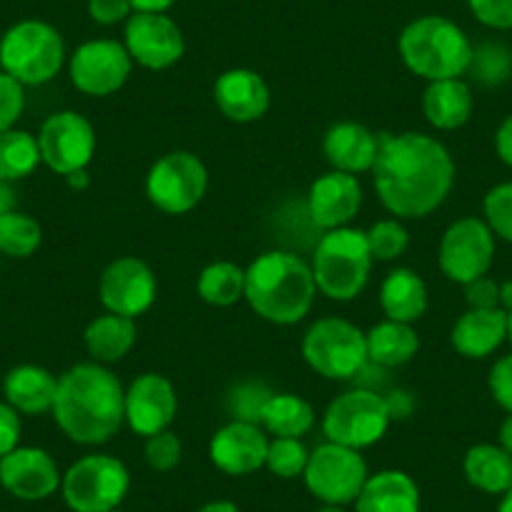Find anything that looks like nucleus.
I'll list each match as a JSON object with an SVG mask.
<instances>
[{"mask_svg": "<svg viewBox=\"0 0 512 512\" xmlns=\"http://www.w3.org/2000/svg\"><path fill=\"white\" fill-rule=\"evenodd\" d=\"M372 176L379 201L392 216L425 219L450 196L455 161L435 136L420 131L379 134Z\"/></svg>", "mask_w": 512, "mask_h": 512, "instance_id": "nucleus-1", "label": "nucleus"}, {"mask_svg": "<svg viewBox=\"0 0 512 512\" xmlns=\"http://www.w3.org/2000/svg\"><path fill=\"white\" fill-rule=\"evenodd\" d=\"M126 390L98 362H83L58 377L53 417L68 440L78 445H103L126 422Z\"/></svg>", "mask_w": 512, "mask_h": 512, "instance_id": "nucleus-2", "label": "nucleus"}, {"mask_svg": "<svg viewBox=\"0 0 512 512\" xmlns=\"http://www.w3.org/2000/svg\"><path fill=\"white\" fill-rule=\"evenodd\" d=\"M314 297L312 267L294 251H264L246 269L244 299L264 322L277 327L302 322L312 312Z\"/></svg>", "mask_w": 512, "mask_h": 512, "instance_id": "nucleus-3", "label": "nucleus"}, {"mask_svg": "<svg viewBox=\"0 0 512 512\" xmlns=\"http://www.w3.org/2000/svg\"><path fill=\"white\" fill-rule=\"evenodd\" d=\"M397 48L402 63L430 83L465 76L475 51L465 31L442 16H422L407 23Z\"/></svg>", "mask_w": 512, "mask_h": 512, "instance_id": "nucleus-4", "label": "nucleus"}, {"mask_svg": "<svg viewBox=\"0 0 512 512\" xmlns=\"http://www.w3.org/2000/svg\"><path fill=\"white\" fill-rule=\"evenodd\" d=\"M372 264L367 234L362 229L342 226V229L324 231L309 267L317 292L332 302H352L367 287Z\"/></svg>", "mask_w": 512, "mask_h": 512, "instance_id": "nucleus-5", "label": "nucleus"}, {"mask_svg": "<svg viewBox=\"0 0 512 512\" xmlns=\"http://www.w3.org/2000/svg\"><path fill=\"white\" fill-rule=\"evenodd\" d=\"M66 63L63 36L46 21H21L0 38V68L23 86H43Z\"/></svg>", "mask_w": 512, "mask_h": 512, "instance_id": "nucleus-6", "label": "nucleus"}, {"mask_svg": "<svg viewBox=\"0 0 512 512\" xmlns=\"http://www.w3.org/2000/svg\"><path fill=\"white\" fill-rule=\"evenodd\" d=\"M302 357L319 377L352 379L369 362L367 334L342 317H322L304 334Z\"/></svg>", "mask_w": 512, "mask_h": 512, "instance_id": "nucleus-7", "label": "nucleus"}, {"mask_svg": "<svg viewBox=\"0 0 512 512\" xmlns=\"http://www.w3.org/2000/svg\"><path fill=\"white\" fill-rule=\"evenodd\" d=\"M390 422L392 417L384 397L367 387H357L329 402L322 417V432L327 442L362 452L364 447L382 440Z\"/></svg>", "mask_w": 512, "mask_h": 512, "instance_id": "nucleus-8", "label": "nucleus"}, {"mask_svg": "<svg viewBox=\"0 0 512 512\" xmlns=\"http://www.w3.org/2000/svg\"><path fill=\"white\" fill-rule=\"evenodd\" d=\"M131 487L126 465L113 455H86L68 467L61 492L73 512L118 510Z\"/></svg>", "mask_w": 512, "mask_h": 512, "instance_id": "nucleus-9", "label": "nucleus"}, {"mask_svg": "<svg viewBox=\"0 0 512 512\" xmlns=\"http://www.w3.org/2000/svg\"><path fill=\"white\" fill-rule=\"evenodd\" d=\"M209 189V171L191 151H171L151 166L146 176V196L164 214H189L201 204Z\"/></svg>", "mask_w": 512, "mask_h": 512, "instance_id": "nucleus-10", "label": "nucleus"}, {"mask_svg": "<svg viewBox=\"0 0 512 512\" xmlns=\"http://www.w3.org/2000/svg\"><path fill=\"white\" fill-rule=\"evenodd\" d=\"M304 485L322 505H349L359 497L369 470L362 452L352 447L324 442L317 450L309 452Z\"/></svg>", "mask_w": 512, "mask_h": 512, "instance_id": "nucleus-11", "label": "nucleus"}, {"mask_svg": "<svg viewBox=\"0 0 512 512\" xmlns=\"http://www.w3.org/2000/svg\"><path fill=\"white\" fill-rule=\"evenodd\" d=\"M495 256V234L485 219L477 216H465L447 226L440 241V262L442 274L455 284H470L472 279L485 277L487 269L492 267Z\"/></svg>", "mask_w": 512, "mask_h": 512, "instance_id": "nucleus-12", "label": "nucleus"}, {"mask_svg": "<svg viewBox=\"0 0 512 512\" xmlns=\"http://www.w3.org/2000/svg\"><path fill=\"white\" fill-rule=\"evenodd\" d=\"M36 139L43 164L61 176L83 171L96 154V131L91 121L76 111H58L48 116Z\"/></svg>", "mask_w": 512, "mask_h": 512, "instance_id": "nucleus-13", "label": "nucleus"}, {"mask_svg": "<svg viewBox=\"0 0 512 512\" xmlns=\"http://www.w3.org/2000/svg\"><path fill=\"white\" fill-rule=\"evenodd\" d=\"M131 71H134V61L128 56L126 46L111 38L81 43L68 61L73 86L93 98L116 93L128 81Z\"/></svg>", "mask_w": 512, "mask_h": 512, "instance_id": "nucleus-14", "label": "nucleus"}, {"mask_svg": "<svg viewBox=\"0 0 512 512\" xmlns=\"http://www.w3.org/2000/svg\"><path fill=\"white\" fill-rule=\"evenodd\" d=\"M156 274L139 256H121L113 259L101 274L98 297L106 312L136 319L149 312L156 302Z\"/></svg>", "mask_w": 512, "mask_h": 512, "instance_id": "nucleus-15", "label": "nucleus"}, {"mask_svg": "<svg viewBox=\"0 0 512 512\" xmlns=\"http://www.w3.org/2000/svg\"><path fill=\"white\" fill-rule=\"evenodd\" d=\"M131 61L149 71H166L184 58L186 43L181 28L166 13H134L123 33Z\"/></svg>", "mask_w": 512, "mask_h": 512, "instance_id": "nucleus-16", "label": "nucleus"}, {"mask_svg": "<svg viewBox=\"0 0 512 512\" xmlns=\"http://www.w3.org/2000/svg\"><path fill=\"white\" fill-rule=\"evenodd\" d=\"M123 407H126V425L136 435L151 437L169 430L179 410V397L174 384L164 374L146 372L131 382Z\"/></svg>", "mask_w": 512, "mask_h": 512, "instance_id": "nucleus-17", "label": "nucleus"}, {"mask_svg": "<svg viewBox=\"0 0 512 512\" xmlns=\"http://www.w3.org/2000/svg\"><path fill=\"white\" fill-rule=\"evenodd\" d=\"M269 437L254 422L231 420L219 427L209 442V460L216 470L231 477H244L262 470L267 462Z\"/></svg>", "mask_w": 512, "mask_h": 512, "instance_id": "nucleus-18", "label": "nucleus"}, {"mask_svg": "<svg viewBox=\"0 0 512 512\" xmlns=\"http://www.w3.org/2000/svg\"><path fill=\"white\" fill-rule=\"evenodd\" d=\"M61 480L56 460L41 447H16L0 460V485L18 500H46L61 487Z\"/></svg>", "mask_w": 512, "mask_h": 512, "instance_id": "nucleus-19", "label": "nucleus"}, {"mask_svg": "<svg viewBox=\"0 0 512 512\" xmlns=\"http://www.w3.org/2000/svg\"><path fill=\"white\" fill-rule=\"evenodd\" d=\"M362 199V186L357 176L332 169L309 186L307 214L312 224L322 231L342 229L352 224L354 216L359 214Z\"/></svg>", "mask_w": 512, "mask_h": 512, "instance_id": "nucleus-20", "label": "nucleus"}, {"mask_svg": "<svg viewBox=\"0 0 512 512\" xmlns=\"http://www.w3.org/2000/svg\"><path fill=\"white\" fill-rule=\"evenodd\" d=\"M214 103L229 121L254 123L267 116L272 91L251 68H229L214 83Z\"/></svg>", "mask_w": 512, "mask_h": 512, "instance_id": "nucleus-21", "label": "nucleus"}, {"mask_svg": "<svg viewBox=\"0 0 512 512\" xmlns=\"http://www.w3.org/2000/svg\"><path fill=\"white\" fill-rule=\"evenodd\" d=\"M322 149L334 171L357 176L372 171L379 154V134L354 121L334 123L324 134Z\"/></svg>", "mask_w": 512, "mask_h": 512, "instance_id": "nucleus-22", "label": "nucleus"}, {"mask_svg": "<svg viewBox=\"0 0 512 512\" xmlns=\"http://www.w3.org/2000/svg\"><path fill=\"white\" fill-rule=\"evenodd\" d=\"M507 339L505 309H467L450 334L452 347L467 359H485Z\"/></svg>", "mask_w": 512, "mask_h": 512, "instance_id": "nucleus-23", "label": "nucleus"}, {"mask_svg": "<svg viewBox=\"0 0 512 512\" xmlns=\"http://www.w3.org/2000/svg\"><path fill=\"white\" fill-rule=\"evenodd\" d=\"M420 487L407 472L382 470L369 475L354 500L357 512H420Z\"/></svg>", "mask_w": 512, "mask_h": 512, "instance_id": "nucleus-24", "label": "nucleus"}, {"mask_svg": "<svg viewBox=\"0 0 512 512\" xmlns=\"http://www.w3.org/2000/svg\"><path fill=\"white\" fill-rule=\"evenodd\" d=\"M58 377L38 364H18L3 379V395L18 415H43L53 410Z\"/></svg>", "mask_w": 512, "mask_h": 512, "instance_id": "nucleus-25", "label": "nucleus"}, {"mask_svg": "<svg viewBox=\"0 0 512 512\" xmlns=\"http://www.w3.org/2000/svg\"><path fill=\"white\" fill-rule=\"evenodd\" d=\"M472 91L462 78L432 81L422 96V111L437 131H455L472 116Z\"/></svg>", "mask_w": 512, "mask_h": 512, "instance_id": "nucleus-26", "label": "nucleus"}, {"mask_svg": "<svg viewBox=\"0 0 512 512\" xmlns=\"http://www.w3.org/2000/svg\"><path fill=\"white\" fill-rule=\"evenodd\" d=\"M379 304L384 317L392 322L415 324L427 312V284L412 269L400 267L390 272L379 289Z\"/></svg>", "mask_w": 512, "mask_h": 512, "instance_id": "nucleus-27", "label": "nucleus"}, {"mask_svg": "<svg viewBox=\"0 0 512 512\" xmlns=\"http://www.w3.org/2000/svg\"><path fill=\"white\" fill-rule=\"evenodd\" d=\"M136 337H139V329H136L134 319L106 312L88 324L83 342H86V349L93 357V362L113 364L121 362L134 349Z\"/></svg>", "mask_w": 512, "mask_h": 512, "instance_id": "nucleus-28", "label": "nucleus"}, {"mask_svg": "<svg viewBox=\"0 0 512 512\" xmlns=\"http://www.w3.org/2000/svg\"><path fill=\"white\" fill-rule=\"evenodd\" d=\"M417 349H420V337L412 324L384 319L367 332V359L374 367H402L415 359Z\"/></svg>", "mask_w": 512, "mask_h": 512, "instance_id": "nucleus-29", "label": "nucleus"}, {"mask_svg": "<svg viewBox=\"0 0 512 512\" xmlns=\"http://www.w3.org/2000/svg\"><path fill=\"white\" fill-rule=\"evenodd\" d=\"M467 482L487 495H505L512 487V457L500 445H475L462 462Z\"/></svg>", "mask_w": 512, "mask_h": 512, "instance_id": "nucleus-30", "label": "nucleus"}, {"mask_svg": "<svg viewBox=\"0 0 512 512\" xmlns=\"http://www.w3.org/2000/svg\"><path fill=\"white\" fill-rule=\"evenodd\" d=\"M259 425L274 437H297L299 440L314 427V410L304 397L279 392L267 400Z\"/></svg>", "mask_w": 512, "mask_h": 512, "instance_id": "nucleus-31", "label": "nucleus"}, {"mask_svg": "<svg viewBox=\"0 0 512 512\" xmlns=\"http://www.w3.org/2000/svg\"><path fill=\"white\" fill-rule=\"evenodd\" d=\"M41 164V149L38 139L28 131L8 128L0 131V179L21 181L31 176Z\"/></svg>", "mask_w": 512, "mask_h": 512, "instance_id": "nucleus-32", "label": "nucleus"}, {"mask_svg": "<svg viewBox=\"0 0 512 512\" xmlns=\"http://www.w3.org/2000/svg\"><path fill=\"white\" fill-rule=\"evenodd\" d=\"M196 289H199V297L211 307H231L244 299L246 269L234 262H214L199 274Z\"/></svg>", "mask_w": 512, "mask_h": 512, "instance_id": "nucleus-33", "label": "nucleus"}, {"mask_svg": "<svg viewBox=\"0 0 512 512\" xmlns=\"http://www.w3.org/2000/svg\"><path fill=\"white\" fill-rule=\"evenodd\" d=\"M41 239V224L28 214L11 211V214L0 216V254L26 259L41 246Z\"/></svg>", "mask_w": 512, "mask_h": 512, "instance_id": "nucleus-34", "label": "nucleus"}, {"mask_svg": "<svg viewBox=\"0 0 512 512\" xmlns=\"http://www.w3.org/2000/svg\"><path fill=\"white\" fill-rule=\"evenodd\" d=\"M309 462V450L304 447L302 440L297 437H274L269 440L267 450V467L272 475L282 477V480H294V477H302L307 470Z\"/></svg>", "mask_w": 512, "mask_h": 512, "instance_id": "nucleus-35", "label": "nucleus"}, {"mask_svg": "<svg viewBox=\"0 0 512 512\" xmlns=\"http://www.w3.org/2000/svg\"><path fill=\"white\" fill-rule=\"evenodd\" d=\"M364 234H367L369 254H372L374 262H395L397 256L405 254L407 244H410V234L397 219L377 221Z\"/></svg>", "mask_w": 512, "mask_h": 512, "instance_id": "nucleus-36", "label": "nucleus"}, {"mask_svg": "<svg viewBox=\"0 0 512 512\" xmlns=\"http://www.w3.org/2000/svg\"><path fill=\"white\" fill-rule=\"evenodd\" d=\"M272 395L274 392L269 390L267 384L241 382L229 392V397H226V407H229V415L234 417V420L254 422V425H259V417H262L264 405H267V400Z\"/></svg>", "mask_w": 512, "mask_h": 512, "instance_id": "nucleus-37", "label": "nucleus"}, {"mask_svg": "<svg viewBox=\"0 0 512 512\" xmlns=\"http://www.w3.org/2000/svg\"><path fill=\"white\" fill-rule=\"evenodd\" d=\"M482 211L492 234L512 244V181L492 186L482 201Z\"/></svg>", "mask_w": 512, "mask_h": 512, "instance_id": "nucleus-38", "label": "nucleus"}, {"mask_svg": "<svg viewBox=\"0 0 512 512\" xmlns=\"http://www.w3.org/2000/svg\"><path fill=\"white\" fill-rule=\"evenodd\" d=\"M144 455H146V462H149L151 470L169 472L181 462L184 447H181V440L174 435V432L164 430V432H156V435L146 437Z\"/></svg>", "mask_w": 512, "mask_h": 512, "instance_id": "nucleus-39", "label": "nucleus"}, {"mask_svg": "<svg viewBox=\"0 0 512 512\" xmlns=\"http://www.w3.org/2000/svg\"><path fill=\"white\" fill-rule=\"evenodd\" d=\"M23 83L16 78L8 76L6 71H0V131L16 128L18 118L23 116L26 108V91Z\"/></svg>", "mask_w": 512, "mask_h": 512, "instance_id": "nucleus-40", "label": "nucleus"}, {"mask_svg": "<svg viewBox=\"0 0 512 512\" xmlns=\"http://www.w3.org/2000/svg\"><path fill=\"white\" fill-rule=\"evenodd\" d=\"M470 11L482 26L495 31H512V0H467Z\"/></svg>", "mask_w": 512, "mask_h": 512, "instance_id": "nucleus-41", "label": "nucleus"}, {"mask_svg": "<svg viewBox=\"0 0 512 512\" xmlns=\"http://www.w3.org/2000/svg\"><path fill=\"white\" fill-rule=\"evenodd\" d=\"M470 68L482 81H500L510 71V58L500 46H482L480 51H472Z\"/></svg>", "mask_w": 512, "mask_h": 512, "instance_id": "nucleus-42", "label": "nucleus"}, {"mask_svg": "<svg viewBox=\"0 0 512 512\" xmlns=\"http://www.w3.org/2000/svg\"><path fill=\"white\" fill-rule=\"evenodd\" d=\"M487 384H490L492 400H495L507 415H512V354L500 357L492 364Z\"/></svg>", "mask_w": 512, "mask_h": 512, "instance_id": "nucleus-43", "label": "nucleus"}, {"mask_svg": "<svg viewBox=\"0 0 512 512\" xmlns=\"http://www.w3.org/2000/svg\"><path fill=\"white\" fill-rule=\"evenodd\" d=\"M88 16L98 26H116L134 16L131 0H88Z\"/></svg>", "mask_w": 512, "mask_h": 512, "instance_id": "nucleus-44", "label": "nucleus"}, {"mask_svg": "<svg viewBox=\"0 0 512 512\" xmlns=\"http://www.w3.org/2000/svg\"><path fill=\"white\" fill-rule=\"evenodd\" d=\"M465 299L470 309H497L500 307V284L492 282L487 274L472 279L470 284H465Z\"/></svg>", "mask_w": 512, "mask_h": 512, "instance_id": "nucleus-45", "label": "nucleus"}, {"mask_svg": "<svg viewBox=\"0 0 512 512\" xmlns=\"http://www.w3.org/2000/svg\"><path fill=\"white\" fill-rule=\"evenodd\" d=\"M21 442V417L8 402H0V460Z\"/></svg>", "mask_w": 512, "mask_h": 512, "instance_id": "nucleus-46", "label": "nucleus"}, {"mask_svg": "<svg viewBox=\"0 0 512 512\" xmlns=\"http://www.w3.org/2000/svg\"><path fill=\"white\" fill-rule=\"evenodd\" d=\"M384 402H387V410H390L392 420H405L415 410V397L405 390H395L392 395L384 397Z\"/></svg>", "mask_w": 512, "mask_h": 512, "instance_id": "nucleus-47", "label": "nucleus"}, {"mask_svg": "<svg viewBox=\"0 0 512 512\" xmlns=\"http://www.w3.org/2000/svg\"><path fill=\"white\" fill-rule=\"evenodd\" d=\"M495 151L500 161L512 169V113L500 123L495 134Z\"/></svg>", "mask_w": 512, "mask_h": 512, "instance_id": "nucleus-48", "label": "nucleus"}, {"mask_svg": "<svg viewBox=\"0 0 512 512\" xmlns=\"http://www.w3.org/2000/svg\"><path fill=\"white\" fill-rule=\"evenodd\" d=\"M176 0H131L134 13H166Z\"/></svg>", "mask_w": 512, "mask_h": 512, "instance_id": "nucleus-49", "label": "nucleus"}, {"mask_svg": "<svg viewBox=\"0 0 512 512\" xmlns=\"http://www.w3.org/2000/svg\"><path fill=\"white\" fill-rule=\"evenodd\" d=\"M16 211V191H13L11 181L0 179V216Z\"/></svg>", "mask_w": 512, "mask_h": 512, "instance_id": "nucleus-50", "label": "nucleus"}, {"mask_svg": "<svg viewBox=\"0 0 512 512\" xmlns=\"http://www.w3.org/2000/svg\"><path fill=\"white\" fill-rule=\"evenodd\" d=\"M500 447L512 457V415L500 425Z\"/></svg>", "mask_w": 512, "mask_h": 512, "instance_id": "nucleus-51", "label": "nucleus"}, {"mask_svg": "<svg viewBox=\"0 0 512 512\" xmlns=\"http://www.w3.org/2000/svg\"><path fill=\"white\" fill-rule=\"evenodd\" d=\"M196 512H239V507H236L231 500H214L201 505Z\"/></svg>", "mask_w": 512, "mask_h": 512, "instance_id": "nucleus-52", "label": "nucleus"}, {"mask_svg": "<svg viewBox=\"0 0 512 512\" xmlns=\"http://www.w3.org/2000/svg\"><path fill=\"white\" fill-rule=\"evenodd\" d=\"M500 307L505 312H512V282L500 284Z\"/></svg>", "mask_w": 512, "mask_h": 512, "instance_id": "nucleus-53", "label": "nucleus"}, {"mask_svg": "<svg viewBox=\"0 0 512 512\" xmlns=\"http://www.w3.org/2000/svg\"><path fill=\"white\" fill-rule=\"evenodd\" d=\"M66 181H68V186H71V189H86V186H88L86 169L76 171V174H71V176H66Z\"/></svg>", "mask_w": 512, "mask_h": 512, "instance_id": "nucleus-54", "label": "nucleus"}, {"mask_svg": "<svg viewBox=\"0 0 512 512\" xmlns=\"http://www.w3.org/2000/svg\"><path fill=\"white\" fill-rule=\"evenodd\" d=\"M497 512H512V487L505 492V495H502L500 507H497Z\"/></svg>", "mask_w": 512, "mask_h": 512, "instance_id": "nucleus-55", "label": "nucleus"}, {"mask_svg": "<svg viewBox=\"0 0 512 512\" xmlns=\"http://www.w3.org/2000/svg\"><path fill=\"white\" fill-rule=\"evenodd\" d=\"M314 512H344V507H339V505H322V507H319V510H314Z\"/></svg>", "mask_w": 512, "mask_h": 512, "instance_id": "nucleus-56", "label": "nucleus"}, {"mask_svg": "<svg viewBox=\"0 0 512 512\" xmlns=\"http://www.w3.org/2000/svg\"><path fill=\"white\" fill-rule=\"evenodd\" d=\"M507 339L512 342V312H507Z\"/></svg>", "mask_w": 512, "mask_h": 512, "instance_id": "nucleus-57", "label": "nucleus"}, {"mask_svg": "<svg viewBox=\"0 0 512 512\" xmlns=\"http://www.w3.org/2000/svg\"><path fill=\"white\" fill-rule=\"evenodd\" d=\"M108 512H121V510H108Z\"/></svg>", "mask_w": 512, "mask_h": 512, "instance_id": "nucleus-58", "label": "nucleus"}]
</instances>
